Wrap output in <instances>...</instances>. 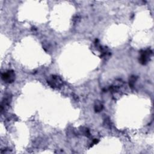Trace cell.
<instances>
[{"instance_id":"obj_3","label":"cell","mask_w":154,"mask_h":154,"mask_svg":"<svg viewBox=\"0 0 154 154\" xmlns=\"http://www.w3.org/2000/svg\"><path fill=\"white\" fill-rule=\"evenodd\" d=\"M151 54H152V51L150 49H146L145 51H142L140 57L139 59L140 62L142 64H146L148 62V61L149 60Z\"/></svg>"},{"instance_id":"obj_2","label":"cell","mask_w":154,"mask_h":154,"mask_svg":"<svg viewBox=\"0 0 154 154\" xmlns=\"http://www.w3.org/2000/svg\"><path fill=\"white\" fill-rule=\"evenodd\" d=\"M2 80L7 83H12L15 80V74L13 70H8L1 75Z\"/></svg>"},{"instance_id":"obj_4","label":"cell","mask_w":154,"mask_h":154,"mask_svg":"<svg viewBox=\"0 0 154 154\" xmlns=\"http://www.w3.org/2000/svg\"><path fill=\"white\" fill-rule=\"evenodd\" d=\"M102 109H103V105L100 102L97 101L96 102V103L95 104V107H94V109L95 110L96 112H100L101 111H102Z\"/></svg>"},{"instance_id":"obj_6","label":"cell","mask_w":154,"mask_h":154,"mask_svg":"<svg viewBox=\"0 0 154 154\" xmlns=\"http://www.w3.org/2000/svg\"><path fill=\"white\" fill-rule=\"evenodd\" d=\"M98 140H97V139H94L93 141V144H97V143H98Z\"/></svg>"},{"instance_id":"obj_5","label":"cell","mask_w":154,"mask_h":154,"mask_svg":"<svg viewBox=\"0 0 154 154\" xmlns=\"http://www.w3.org/2000/svg\"><path fill=\"white\" fill-rule=\"evenodd\" d=\"M137 77L136 76H131L130 78V81H129V84H130V86L131 87V88H133L134 87L136 82L137 81Z\"/></svg>"},{"instance_id":"obj_1","label":"cell","mask_w":154,"mask_h":154,"mask_svg":"<svg viewBox=\"0 0 154 154\" xmlns=\"http://www.w3.org/2000/svg\"><path fill=\"white\" fill-rule=\"evenodd\" d=\"M48 83L53 88H58L60 87L63 84V81L59 76L56 75H52L49 80H48Z\"/></svg>"}]
</instances>
